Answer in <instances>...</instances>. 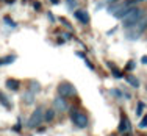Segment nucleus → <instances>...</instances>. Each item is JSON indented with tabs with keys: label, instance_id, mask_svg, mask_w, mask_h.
<instances>
[{
	"label": "nucleus",
	"instance_id": "obj_1",
	"mask_svg": "<svg viewBox=\"0 0 147 136\" xmlns=\"http://www.w3.org/2000/svg\"><path fill=\"white\" fill-rule=\"evenodd\" d=\"M146 14V11L142 8H139V6H136V9L135 11H131L130 14H128L127 17H124L122 19V27H124L125 30H130L133 28V27L136 25V24L139 22V20L142 19V16Z\"/></svg>",
	"mask_w": 147,
	"mask_h": 136
},
{
	"label": "nucleus",
	"instance_id": "obj_2",
	"mask_svg": "<svg viewBox=\"0 0 147 136\" xmlns=\"http://www.w3.org/2000/svg\"><path fill=\"white\" fill-rule=\"evenodd\" d=\"M42 121H44V108L42 106H38L36 110L31 113L30 119H28V122H27V127H28V128H34V127H38Z\"/></svg>",
	"mask_w": 147,
	"mask_h": 136
},
{
	"label": "nucleus",
	"instance_id": "obj_3",
	"mask_svg": "<svg viewBox=\"0 0 147 136\" xmlns=\"http://www.w3.org/2000/svg\"><path fill=\"white\" fill-rule=\"evenodd\" d=\"M71 119L78 128H86L88 127V117H86V114H83L82 111H78V110H72Z\"/></svg>",
	"mask_w": 147,
	"mask_h": 136
},
{
	"label": "nucleus",
	"instance_id": "obj_4",
	"mask_svg": "<svg viewBox=\"0 0 147 136\" xmlns=\"http://www.w3.org/2000/svg\"><path fill=\"white\" fill-rule=\"evenodd\" d=\"M58 92L61 97H74L77 94V91H75V86L74 85H71V83H67V81H63V83H59V86H58Z\"/></svg>",
	"mask_w": 147,
	"mask_h": 136
},
{
	"label": "nucleus",
	"instance_id": "obj_5",
	"mask_svg": "<svg viewBox=\"0 0 147 136\" xmlns=\"http://www.w3.org/2000/svg\"><path fill=\"white\" fill-rule=\"evenodd\" d=\"M53 106H55V111H59V113H63V111L67 110V103H66L64 97H57V99L53 100Z\"/></svg>",
	"mask_w": 147,
	"mask_h": 136
},
{
	"label": "nucleus",
	"instance_id": "obj_6",
	"mask_svg": "<svg viewBox=\"0 0 147 136\" xmlns=\"http://www.w3.org/2000/svg\"><path fill=\"white\" fill-rule=\"evenodd\" d=\"M74 16H75V19H78L82 24H88L89 22V14H88V11H85V9H75V11H74Z\"/></svg>",
	"mask_w": 147,
	"mask_h": 136
},
{
	"label": "nucleus",
	"instance_id": "obj_7",
	"mask_svg": "<svg viewBox=\"0 0 147 136\" xmlns=\"http://www.w3.org/2000/svg\"><path fill=\"white\" fill-rule=\"evenodd\" d=\"M133 30H135L136 33H139V34H142V33L147 30V14L142 16V19L139 20V22L136 24L135 27H133Z\"/></svg>",
	"mask_w": 147,
	"mask_h": 136
},
{
	"label": "nucleus",
	"instance_id": "obj_8",
	"mask_svg": "<svg viewBox=\"0 0 147 136\" xmlns=\"http://www.w3.org/2000/svg\"><path fill=\"white\" fill-rule=\"evenodd\" d=\"M130 128H131V125H130L128 117L127 116H122L121 124H119V131H121V133H128V131H130Z\"/></svg>",
	"mask_w": 147,
	"mask_h": 136
},
{
	"label": "nucleus",
	"instance_id": "obj_9",
	"mask_svg": "<svg viewBox=\"0 0 147 136\" xmlns=\"http://www.w3.org/2000/svg\"><path fill=\"white\" fill-rule=\"evenodd\" d=\"M6 88L11 89V91H19L20 81L19 80H14V78H9V80H6Z\"/></svg>",
	"mask_w": 147,
	"mask_h": 136
},
{
	"label": "nucleus",
	"instance_id": "obj_10",
	"mask_svg": "<svg viewBox=\"0 0 147 136\" xmlns=\"http://www.w3.org/2000/svg\"><path fill=\"white\" fill-rule=\"evenodd\" d=\"M55 108H49V110H44V121L45 122H52L55 119Z\"/></svg>",
	"mask_w": 147,
	"mask_h": 136
},
{
	"label": "nucleus",
	"instance_id": "obj_11",
	"mask_svg": "<svg viewBox=\"0 0 147 136\" xmlns=\"http://www.w3.org/2000/svg\"><path fill=\"white\" fill-rule=\"evenodd\" d=\"M22 99H24V102H25L27 105H31V103L34 102V92H31V91L28 89L25 94H24V97H22Z\"/></svg>",
	"mask_w": 147,
	"mask_h": 136
},
{
	"label": "nucleus",
	"instance_id": "obj_12",
	"mask_svg": "<svg viewBox=\"0 0 147 136\" xmlns=\"http://www.w3.org/2000/svg\"><path fill=\"white\" fill-rule=\"evenodd\" d=\"M139 36H141V34H139V33H136V31L133 30V28L127 30V33H125V38H127L128 41H136Z\"/></svg>",
	"mask_w": 147,
	"mask_h": 136
},
{
	"label": "nucleus",
	"instance_id": "obj_13",
	"mask_svg": "<svg viewBox=\"0 0 147 136\" xmlns=\"http://www.w3.org/2000/svg\"><path fill=\"white\" fill-rule=\"evenodd\" d=\"M125 80H127V81L130 83L133 88H139V81H138V78H135L133 75H127V77H125Z\"/></svg>",
	"mask_w": 147,
	"mask_h": 136
},
{
	"label": "nucleus",
	"instance_id": "obj_14",
	"mask_svg": "<svg viewBox=\"0 0 147 136\" xmlns=\"http://www.w3.org/2000/svg\"><path fill=\"white\" fill-rule=\"evenodd\" d=\"M30 91H31V92H34V94L39 92V91H41V85L38 81H31L30 83Z\"/></svg>",
	"mask_w": 147,
	"mask_h": 136
},
{
	"label": "nucleus",
	"instance_id": "obj_15",
	"mask_svg": "<svg viewBox=\"0 0 147 136\" xmlns=\"http://www.w3.org/2000/svg\"><path fill=\"white\" fill-rule=\"evenodd\" d=\"M108 67H110L111 71H113V74H114V77H116V78H121V77H122L121 71H119V69H116V66H114V64H111V63H108Z\"/></svg>",
	"mask_w": 147,
	"mask_h": 136
},
{
	"label": "nucleus",
	"instance_id": "obj_16",
	"mask_svg": "<svg viewBox=\"0 0 147 136\" xmlns=\"http://www.w3.org/2000/svg\"><path fill=\"white\" fill-rule=\"evenodd\" d=\"M14 60H16L14 55H11V57H5L2 60V64H11V63H14Z\"/></svg>",
	"mask_w": 147,
	"mask_h": 136
},
{
	"label": "nucleus",
	"instance_id": "obj_17",
	"mask_svg": "<svg viewBox=\"0 0 147 136\" xmlns=\"http://www.w3.org/2000/svg\"><path fill=\"white\" fill-rule=\"evenodd\" d=\"M0 102H2V103H3V105H5L6 108H9V103H8V100H6V97L3 96L2 92H0Z\"/></svg>",
	"mask_w": 147,
	"mask_h": 136
},
{
	"label": "nucleus",
	"instance_id": "obj_18",
	"mask_svg": "<svg viewBox=\"0 0 147 136\" xmlns=\"http://www.w3.org/2000/svg\"><path fill=\"white\" fill-rule=\"evenodd\" d=\"M142 110H144V103H141V102H139L138 110H136V116H141V114H142Z\"/></svg>",
	"mask_w": 147,
	"mask_h": 136
},
{
	"label": "nucleus",
	"instance_id": "obj_19",
	"mask_svg": "<svg viewBox=\"0 0 147 136\" xmlns=\"http://www.w3.org/2000/svg\"><path fill=\"white\" fill-rule=\"evenodd\" d=\"M147 127V116L142 117V121L139 122V128H146Z\"/></svg>",
	"mask_w": 147,
	"mask_h": 136
},
{
	"label": "nucleus",
	"instance_id": "obj_20",
	"mask_svg": "<svg viewBox=\"0 0 147 136\" xmlns=\"http://www.w3.org/2000/svg\"><path fill=\"white\" fill-rule=\"evenodd\" d=\"M5 22H6V24H9V25H11L13 28H14V27H16V22H14V20H11V19H9V17H5Z\"/></svg>",
	"mask_w": 147,
	"mask_h": 136
},
{
	"label": "nucleus",
	"instance_id": "obj_21",
	"mask_svg": "<svg viewBox=\"0 0 147 136\" xmlns=\"http://www.w3.org/2000/svg\"><path fill=\"white\" fill-rule=\"evenodd\" d=\"M133 69H135V61H130L127 64V71H133Z\"/></svg>",
	"mask_w": 147,
	"mask_h": 136
},
{
	"label": "nucleus",
	"instance_id": "obj_22",
	"mask_svg": "<svg viewBox=\"0 0 147 136\" xmlns=\"http://www.w3.org/2000/svg\"><path fill=\"white\" fill-rule=\"evenodd\" d=\"M111 92H113L114 96H117V97H122V96H124V94H122V92H119L117 89H113V91H111Z\"/></svg>",
	"mask_w": 147,
	"mask_h": 136
},
{
	"label": "nucleus",
	"instance_id": "obj_23",
	"mask_svg": "<svg viewBox=\"0 0 147 136\" xmlns=\"http://www.w3.org/2000/svg\"><path fill=\"white\" fill-rule=\"evenodd\" d=\"M85 64H86V66H88V67L91 69V71H94V66H92V64H91V63H89L88 60H85Z\"/></svg>",
	"mask_w": 147,
	"mask_h": 136
},
{
	"label": "nucleus",
	"instance_id": "obj_24",
	"mask_svg": "<svg viewBox=\"0 0 147 136\" xmlns=\"http://www.w3.org/2000/svg\"><path fill=\"white\" fill-rule=\"evenodd\" d=\"M61 22L64 24V25L67 27V28H72V27H71V24H69V22H67V20H66V19H61Z\"/></svg>",
	"mask_w": 147,
	"mask_h": 136
},
{
	"label": "nucleus",
	"instance_id": "obj_25",
	"mask_svg": "<svg viewBox=\"0 0 147 136\" xmlns=\"http://www.w3.org/2000/svg\"><path fill=\"white\" fill-rule=\"evenodd\" d=\"M141 63L142 64H147V55H144V57L141 58Z\"/></svg>",
	"mask_w": 147,
	"mask_h": 136
},
{
	"label": "nucleus",
	"instance_id": "obj_26",
	"mask_svg": "<svg viewBox=\"0 0 147 136\" xmlns=\"http://www.w3.org/2000/svg\"><path fill=\"white\" fill-rule=\"evenodd\" d=\"M116 2H119V0H107L108 5H113V3H116Z\"/></svg>",
	"mask_w": 147,
	"mask_h": 136
},
{
	"label": "nucleus",
	"instance_id": "obj_27",
	"mask_svg": "<svg viewBox=\"0 0 147 136\" xmlns=\"http://www.w3.org/2000/svg\"><path fill=\"white\" fill-rule=\"evenodd\" d=\"M6 3H8V5H13V3H16V0H5Z\"/></svg>",
	"mask_w": 147,
	"mask_h": 136
},
{
	"label": "nucleus",
	"instance_id": "obj_28",
	"mask_svg": "<svg viewBox=\"0 0 147 136\" xmlns=\"http://www.w3.org/2000/svg\"><path fill=\"white\" fill-rule=\"evenodd\" d=\"M50 2L53 3V5H58V3H59V0H50Z\"/></svg>",
	"mask_w": 147,
	"mask_h": 136
},
{
	"label": "nucleus",
	"instance_id": "obj_29",
	"mask_svg": "<svg viewBox=\"0 0 147 136\" xmlns=\"http://www.w3.org/2000/svg\"><path fill=\"white\" fill-rule=\"evenodd\" d=\"M133 2H136V3H139V2H144V0H133Z\"/></svg>",
	"mask_w": 147,
	"mask_h": 136
},
{
	"label": "nucleus",
	"instance_id": "obj_30",
	"mask_svg": "<svg viewBox=\"0 0 147 136\" xmlns=\"http://www.w3.org/2000/svg\"><path fill=\"white\" fill-rule=\"evenodd\" d=\"M0 66H2V60H0Z\"/></svg>",
	"mask_w": 147,
	"mask_h": 136
},
{
	"label": "nucleus",
	"instance_id": "obj_31",
	"mask_svg": "<svg viewBox=\"0 0 147 136\" xmlns=\"http://www.w3.org/2000/svg\"><path fill=\"white\" fill-rule=\"evenodd\" d=\"M67 2H71V0H67Z\"/></svg>",
	"mask_w": 147,
	"mask_h": 136
}]
</instances>
